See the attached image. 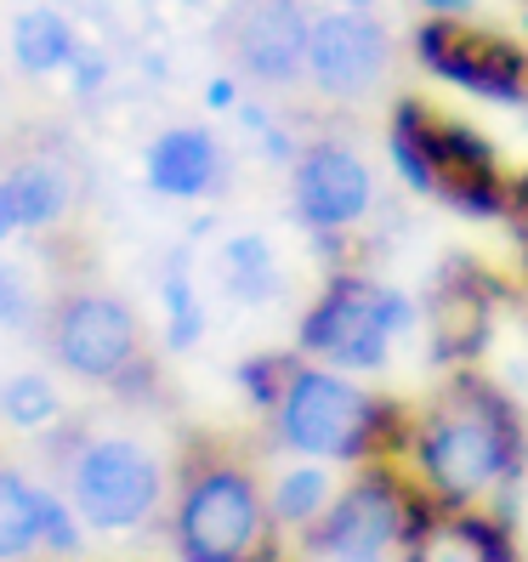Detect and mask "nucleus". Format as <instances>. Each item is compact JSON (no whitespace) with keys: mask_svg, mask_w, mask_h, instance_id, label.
I'll list each match as a JSON object with an SVG mask.
<instances>
[{"mask_svg":"<svg viewBox=\"0 0 528 562\" xmlns=\"http://www.w3.org/2000/svg\"><path fill=\"white\" fill-rule=\"evenodd\" d=\"M398 467L438 517L501 512L517 517L528 477V420L517 398L483 370H449L426 404L409 409V443Z\"/></svg>","mask_w":528,"mask_h":562,"instance_id":"nucleus-1","label":"nucleus"},{"mask_svg":"<svg viewBox=\"0 0 528 562\" xmlns=\"http://www.w3.org/2000/svg\"><path fill=\"white\" fill-rule=\"evenodd\" d=\"M386 159L415 200H438L472 222H506L512 177L501 148L478 125L432 109L426 97H398L386 114Z\"/></svg>","mask_w":528,"mask_h":562,"instance_id":"nucleus-4","label":"nucleus"},{"mask_svg":"<svg viewBox=\"0 0 528 562\" xmlns=\"http://www.w3.org/2000/svg\"><path fill=\"white\" fill-rule=\"evenodd\" d=\"M0 420L12 432H57L69 409H63V392L46 370H18L0 381Z\"/></svg>","mask_w":528,"mask_h":562,"instance_id":"nucleus-19","label":"nucleus"},{"mask_svg":"<svg viewBox=\"0 0 528 562\" xmlns=\"http://www.w3.org/2000/svg\"><path fill=\"white\" fill-rule=\"evenodd\" d=\"M143 177L159 200H211L227 177V159L205 125H171L148 143Z\"/></svg>","mask_w":528,"mask_h":562,"instance_id":"nucleus-14","label":"nucleus"},{"mask_svg":"<svg viewBox=\"0 0 528 562\" xmlns=\"http://www.w3.org/2000/svg\"><path fill=\"white\" fill-rule=\"evenodd\" d=\"M261 159H268V165H284V171H290V165H295V154H302V137H295V131L290 125H268V131H261Z\"/></svg>","mask_w":528,"mask_h":562,"instance_id":"nucleus-26","label":"nucleus"},{"mask_svg":"<svg viewBox=\"0 0 528 562\" xmlns=\"http://www.w3.org/2000/svg\"><path fill=\"white\" fill-rule=\"evenodd\" d=\"M341 12H375V0H336Z\"/></svg>","mask_w":528,"mask_h":562,"instance_id":"nucleus-32","label":"nucleus"},{"mask_svg":"<svg viewBox=\"0 0 528 562\" xmlns=\"http://www.w3.org/2000/svg\"><path fill=\"white\" fill-rule=\"evenodd\" d=\"M375 205H381L375 171L352 143H341V137L302 143V154H295V165H290V216L302 222L307 239L329 256V273L352 268L347 245L364 234Z\"/></svg>","mask_w":528,"mask_h":562,"instance_id":"nucleus-9","label":"nucleus"},{"mask_svg":"<svg viewBox=\"0 0 528 562\" xmlns=\"http://www.w3.org/2000/svg\"><path fill=\"white\" fill-rule=\"evenodd\" d=\"M517 7H528V0H517Z\"/></svg>","mask_w":528,"mask_h":562,"instance_id":"nucleus-35","label":"nucleus"},{"mask_svg":"<svg viewBox=\"0 0 528 562\" xmlns=\"http://www.w3.org/2000/svg\"><path fill=\"white\" fill-rule=\"evenodd\" d=\"M35 313H41V290L29 284L23 268L0 261V329H29Z\"/></svg>","mask_w":528,"mask_h":562,"instance_id":"nucleus-24","label":"nucleus"},{"mask_svg":"<svg viewBox=\"0 0 528 562\" xmlns=\"http://www.w3.org/2000/svg\"><path fill=\"white\" fill-rule=\"evenodd\" d=\"M506 227H512V250H517V273L528 284V171L512 177V211H506Z\"/></svg>","mask_w":528,"mask_h":562,"instance_id":"nucleus-25","label":"nucleus"},{"mask_svg":"<svg viewBox=\"0 0 528 562\" xmlns=\"http://www.w3.org/2000/svg\"><path fill=\"white\" fill-rule=\"evenodd\" d=\"M12 234H23V216H18V200H12L7 177H0V239H12Z\"/></svg>","mask_w":528,"mask_h":562,"instance_id":"nucleus-30","label":"nucleus"},{"mask_svg":"<svg viewBox=\"0 0 528 562\" xmlns=\"http://www.w3.org/2000/svg\"><path fill=\"white\" fill-rule=\"evenodd\" d=\"M41 551L57 557V562H75L86 551V522L75 517V506L63 494L46 488V506H41Z\"/></svg>","mask_w":528,"mask_h":562,"instance_id":"nucleus-23","label":"nucleus"},{"mask_svg":"<svg viewBox=\"0 0 528 562\" xmlns=\"http://www.w3.org/2000/svg\"><path fill=\"white\" fill-rule=\"evenodd\" d=\"M341 494V472L318 467V460H284L279 472H268V512L279 522V535L302 546L313 528L324 522V512Z\"/></svg>","mask_w":528,"mask_h":562,"instance_id":"nucleus-15","label":"nucleus"},{"mask_svg":"<svg viewBox=\"0 0 528 562\" xmlns=\"http://www.w3.org/2000/svg\"><path fill=\"white\" fill-rule=\"evenodd\" d=\"M239 103H245V97H239V80H234V75H216V80L205 86V109H211V114H234Z\"/></svg>","mask_w":528,"mask_h":562,"instance_id":"nucleus-29","label":"nucleus"},{"mask_svg":"<svg viewBox=\"0 0 528 562\" xmlns=\"http://www.w3.org/2000/svg\"><path fill=\"white\" fill-rule=\"evenodd\" d=\"M426 517L438 512L420 501V488L398 460H386V467L347 472L336 506L295 551H302V562H398Z\"/></svg>","mask_w":528,"mask_h":562,"instance_id":"nucleus-8","label":"nucleus"},{"mask_svg":"<svg viewBox=\"0 0 528 562\" xmlns=\"http://www.w3.org/2000/svg\"><path fill=\"white\" fill-rule=\"evenodd\" d=\"M159 302H165V347L193 352L205 341V302H200V290H193V273H188V245L171 250V261H165Z\"/></svg>","mask_w":528,"mask_h":562,"instance_id":"nucleus-20","label":"nucleus"},{"mask_svg":"<svg viewBox=\"0 0 528 562\" xmlns=\"http://www.w3.org/2000/svg\"><path fill=\"white\" fill-rule=\"evenodd\" d=\"M12 57H18L23 75H57L80 57V35L57 7H29L12 23Z\"/></svg>","mask_w":528,"mask_h":562,"instance_id":"nucleus-18","label":"nucleus"},{"mask_svg":"<svg viewBox=\"0 0 528 562\" xmlns=\"http://www.w3.org/2000/svg\"><path fill=\"white\" fill-rule=\"evenodd\" d=\"M69 69H75V91H80V97H91V91H103V80H109V57L80 52V57L69 63Z\"/></svg>","mask_w":528,"mask_h":562,"instance_id":"nucleus-27","label":"nucleus"},{"mask_svg":"<svg viewBox=\"0 0 528 562\" xmlns=\"http://www.w3.org/2000/svg\"><path fill=\"white\" fill-rule=\"evenodd\" d=\"M409 52L432 80L478 97V103L528 109V46L517 35H506V29L420 18L409 35Z\"/></svg>","mask_w":528,"mask_h":562,"instance_id":"nucleus-10","label":"nucleus"},{"mask_svg":"<svg viewBox=\"0 0 528 562\" xmlns=\"http://www.w3.org/2000/svg\"><path fill=\"white\" fill-rule=\"evenodd\" d=\"M165 535L177 562H284L290 540L268 512V472L234 443L193 438L171 467Z\"/></svg>","mask_w":528,"mask_h":562,"instance_id":"nucleus-2","label":"nucleus"},{"mask_svg":"<svg viewBox=\"0 0 528 562\" xmlns=\"http://www.w3.org/2000/svg\"><path fill=\"white\" fill-rule=\"evenodd\" d=\"M290 370H295V352H250V358H239L234 386H239V398L250 404V415L268 420L279 409L284 386H290Z\"/></svg>","mask_w":528,"mask_h":562,"instance_id":"nucleus-22","label":"nucleus"},{"mask_svg":"<svg viewBox=\"0 0 528 562\" xmlns=\"http://www.w3.org/2000/svg\"><path fill=\"white\" fill-rule=\"evenodd\" d=\"M234 114H239V125L250 131V137H261V131H268V125H273V114H268V109H261V103H239Z\"/></svg>","mask_w":528,"mask_h":562,"instance_id":"nucleus-31","label":"nucleus"},{"mask_svg":"<svg viewBox=\"0 0 528 562\" xmlns=\"http://www.w3.org/2000/svg\"><path fill=\"white\" fill-rule=\"evenodd\" d=\"M41 341L63 375L103 386L125 404H148L159 392V363L137 307L109 284H63L46 302Z\"/></svg>","mask_w":528,"mask_h":562,"instance_id":"nucleus-7","label":"nucleus"},{"mask_svg":"<svg viewBox=\"0 0 528 562\" xmlns=\"http://www.w3.org/2000/svg\"><path fill=\"white\" fill-rule=\"evenodd\" d=\"M41 506L46 488L18 460H0V562H23L41 551Z\"/></svg>","mask_w":528,"mask_h":562,"instance_id":"nucleus-17","label":"nucleus"},{"mask_svg":"<svg viewBox=\"0 0 528 562\" xmlns=\"http://www.w3.org/2000/svg\"><path fill=\"white\" fill-rule=\"evenodd\" d=\"M7 188L18 200L23 227H57L69 216V177H63V165H52V159H23L18 171H7Z\"/></svg>","mask_w":528,"mask_h":562,"instance_id":"nucleus-21","label":"nucleus"},{"mask_svg":"<svg viewBox=\"0 0 528 562\" xmlns=\"http://www.w3.org/2000/svg\"><path fill=\"white\" fill-rule=\"evenodd\" d=\"M268 443L290 460H318L336 472H364L404 460L409 443V409L370 392L364 381H352L341 370H324L295 352V370L279 409L261 420Z\"/></svg>","mask_w":528,"mask_h":562,"instance_id":"nucleus-3","label":"nucleus"},{"mask_svg":"<svg viewBox=\"0 0 528 562\" xmlns=\"http://www.w3.org/2000/svg\"><path fill=\"white\" fill-rule=\"evenodd\" d=\"M420 324L426 307L404 284L375 279L370 268H341V273H324L307 313L295 318V352L352 381H370L392 363L398 341L420 336Z\"/></svg>","mask_w":528,"mask_h":562,"instance_id":"nucleus-5","label":"nucleus"},{"mask_svg":"<svg viewBox=\"0 0 528 562\" xmlns=\"http://www.w3.org/2000/svg\"><path fill=\"white\" fill-rule=\"evenodd\" d=\"M222 35H227L239 75L273 86V91L307 80V35H313L307 0H239L227 12Z\"/></svg>","mask_w":528,"mask_h":562,"instance_id":"nucleus-12","label":"nucleus"},{"mask_svg":"<svg viewBox=\"0 0 528 562\" xmlns=\"http://www.w3.org/2000/svg\"><path fill=\"white\" fill-rule=\"evenodd\" d=\"M284 562H302V557H284Z\"/></svg>","mask_w":528,"mask_h":562,"instance_id":"nucleus-34","label":"nucleus"},{"mask_svg":"<svg viewBox=\"0 0 528 562\" xmlns=\"http://www.w3.org/2000/svg\"><path fill=\"white\" fill-rule=\"evenodd\" d=\"M63 501L75 506L86 535H143L171 506V467L165 454L131 432H91L86 420H63Z\"/></svg>","mask_w":528,"mask_h":562,"instance_id":"nucleus-6","label":"nucleus"},{"mask_svg":"<svg viewBox=\"0 0 528 562\" xmlns=\"http://www.w3.org/2000/svg\"><path fill=\"white\" fill-rule=\"evenodd\" d=\"M426 324H432V352L443 370H478V352L494 324V279L472 261H449L426 295Z\"/></svg>","mask_w":528,"mask_h":562,"instance_id":"nucleus-13","label":"nucleus"},{"mask_svg":"<svg viewBox=\"0 0 528 562\" xmlns=\"http://www.w3.org/2000/svg\"><path fill=\"white\" fill-rule=\"evenodd\" d=\"M415 7L432 23H472L478 18V0H415Z\"/></svg>","mask_w":528,"mask_h":562,"instance_id":"nucleus-28","label":"nucleus"},{"mask_svg":"<svg viewBox=\"0 0 528 562\" xmlns=\"http://www.w3.org/2000/svg\"><path fill=\"white\" fill-rule=\"evenodd\" d=\"M517 41L528 46V7H523V23H517Z\"/></svg>","mask_w":528,"mask_h":562,"instance_id":"nucleus-33","label":"nucleus"},{"mask_svg":"<svg viewBox=\"0 0 528 562\" xmlns=\"http://www.w3.org/2000/svg\"><path fill=\"white\" fill-rule=\"evenodd\" d=\"M216 279L227 290V302L239 307H268L279 302L284 290V268H279V250L268 234H227L216 250Z\"/></svg>","mask_w":528,"mask_h":562,"instance_id":"nucleus-16","label":"nucleus"},{"mask_svg":"<svg viewBox=\"0 0 528 562\" xmlns=\"http://www.w3.org/2000/svg\"><path fill=\"white\" fill-rule=\"evenodd\" d=\"M392 75V35L375 12H313V35H307V86L324 103L358 109L386 86Z\"/></svg>","mask_w":528,"mask_h":562,"instance_id":"nucleus-11","label":"nucleus"}]
</instances>
